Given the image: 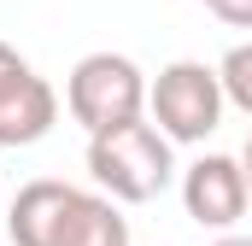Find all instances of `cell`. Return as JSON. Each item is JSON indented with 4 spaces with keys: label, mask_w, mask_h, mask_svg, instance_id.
Listing matches in <instances>:
<instances>
[{
    "label": "cell",
    "mask_w": 252,
    "mask_h": 246,
    "mask_svg": "<svg viewBox=\"0 0 252 246\" xmlns=\"http://www.w3.org/2000/svg\"><path fill=\"white\" fill-rule=\"evenodd\" d=\"M217 82H223V100H229V106H241V112L252 118V41H241V47H229V53H223Z\"/></svg>",
    "instance_id": "52a82bcc"
},
{
    "label": "cell",
    "mask_w": 252,
    "mask_h": 246,
    "mask_svg": "<svg viewBox=\"0 0 252 246\" xmlns=\"http://www.w3.org/2000/svg\"><path fill=\"white\" fill-rule=\"evenodd\" d=\"M147 106H153V129L164 141H205L217 123H223V82H217V64L199 59H176L158 70V82H147Z\"/></svg>",
    "instance_id": "277c9868"
},
{
    "label": "cell",
    "mask_w": 252,
    "mask_h": 246,
    "mask_svg": "<svg viewBox=\"0 0 252 246\" xmlns=\"http://www.w3.org/2000/svg\"><path fill=\"white\" fill-rule=\"evenodd\" d=\"M12 246H129V223L106 193H82L70 182H24L6 211Z\"/></svg>",
    "instance_id": "6da1fadb"
},
{
    "label": "cell",
    "mask_w": 252,
    "mask_h": 246,
    "mask_svg": "<svg viewBox=\"0 0 252 246\" xmlns=\"http://www.w3.org/2000/svg\"><path fill=\"white\" fill-rule=\"evenodd\" d=\"M64 106L88 129V141L112 135L124 123H141V112H147V76L124 53H88V59H76L70 82H64Z\"/></svg>",
    "instance_id": "3957f363"
},
{
    "label": "cell",
    "mask_w": 252,
    "mask_h": 246,
    "mask_svg": "<svg viewBox=\"0 0 252 246\" xmlns=\"http://www.w3.org/2000/svg\"><path fill=\"white\" fill-rule=\"evenodd\" d=\"M211 246H252V235H223V241H211Z\"/></svg>",
    "instance_id": "9c48e42d"
},
{
    "label": "cell",
    "mask_w": 252,
    "mask_h": 246,
    "mask_svg": "<svg viewBox=\"0 0 252 246\" xmlns=\"http://www.w3.org/2000/svg\"><path fill=\"white\" fill-rule=\"evenodd\" d=\"M59 118V94L47 88V76H35L30 59H18L0 41V147H30L41 141Z\"/></svg>",
    "instance_id": "5b68a950"
},
{
    "label": "cell",
    "mask_w": 252,
    "mask_h": 246,
    "mask_svg": "<svg viewBox=\"0 0 252 246\" xmlns=\"http://www.w3.org/2000/svg\"><path fill=\"white\" fill-rule=\"evenodd\" d=\"M205 6H211V0H205Z\"/></svg>",
    "instance_id": "8fae6325"
},
{
    "label": "cell",
    "mask_w": 252,
    "mask_h": 246,
    "mask_svg": "<svg viewBox=\"0 0 252 246\" xmlns=\"http://www.w3.org/2000/svg\"><path fill=\"white\" fill-rule=\"evenodd\" d=\"M241 170H247V187H252V135H247V153H241Z\"/></svg>",
    "instance_id": "30bf717a"
},
{
    "label": "cell",
    "mask_w": 252,
    "mask_h": 246,
    "mask_svg": "<svg viewBox=\"0 0 252 246\" xmlns=\"http://www.w3.org/2000/svg\"><path fill=\"white\" fill-rule=\"evenodd\" d=\"M247 199H252L247 170H241V158H229V153L193 158L188 176H182V205H188V217L199 229H235L241 211H247Z\"/></svg>",
    "instance_id": "8992f818"
},
{
    "label": "cell",
    "mask_w": 252,
    "mask_h": 246,
    "mask_svg": "<svg viewBox=\"0 0 252 246\" xmlns=\"http://www.w3.org/2000/svg\"><path fill=\"white\" fill-rule=\"evenodd\" d=\"M88 170L94 182L106 187V199H124V205H147L170 187V141L153 129V123H124L112 135H94L88 141Z\"/></svg>",
    "instance_id": "7a4b0ae2"
},
{
    "label": "cell",
    "mask_w": 252,
    "mask_h": 246,
    "mask_svg": "<svg viewBox=\"0 0 252 246\" xmlns=\"http://www.w3.org/2000/svg\"><path fill=\"white\" fill-rule=\"evenodd\" d=\"M211 12L235 30H252V0H211Z\"/></svg>",
    "instance_id": "ba28073f"
}]
</instances>
